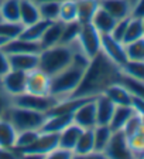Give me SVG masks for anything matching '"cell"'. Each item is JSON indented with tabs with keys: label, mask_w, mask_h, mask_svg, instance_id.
<instances>
[{
	"label": "cell",
	"mask_w": 144,
	"mask_h": 159,
	"mask_svg": "<svg viewBox=\"0 0 144 159\" xmlns=\"http://www.w3.org/2000/svg\"><path fill=\"white\" fill-rule=\"evenodd\" d=\"M76 46L79 51L83 53L89 60L100 53L102 48V34L93 27L92 23L81 24V30L76 40Z\"/></svg>",
	"instance_id": "8992f818"
},
{
	"label": "cell",
	"mask_w": 144,
	"mask_h": 159,
	"mask_svg": "<svg viewBox=\"0 0 144 159\" xmlns=\"http://www.w3.org/2000/svg\"><path fill=\"white\" fill-rule=\"evenodd\" d=\"M95 107H96V122H98V125H109L112 116H113V112H115L116 105L105 94H100V95L95 97Z\"/></svg>",
	"instance_id": "2e32d148"
},
{
	"label": "cell",
	"mask_w": 144,
	"mask_h": 159,
	"mask_svg": "<svg viewBox=\"0 0 144 159\" xmlns=\"http://www.w3.org/2000/svg\"><path fill=\"white\" fill-rule=\"evenodd\" d=\"M79 30H81V23L79 21L64 23V30H62V36H61L59 44H65V46H74V44H76Z\"/></svg>",
	"instance_id": "d6a6232c"
},
{
	"label": "cell",
	"mask_w": 144,
	"mask_h": 159,
	"mask_svg": "<svg viewBox=\"0 0 144 159\" xmlns=\"http://www.w3.org/2000/svg\"><path fill=\"white\" fill-rule=\"evenodd\" d=\"M0 20H2V17H0Z\"/></svg>",
	"instance_id": "db71d44e"
},
{
	"label": "cell",
	"mask_w": 144,
	"mask_h": 159,
	"mask_svg": "<svg viewBox=\"0 0 144 159\" xmlns=\"http://www.w3.org/2000/svg\"><path fill=\"white\" fill-rule=\"evenodd\" d=\"M133 114H134V108L131 105H116L113 116H112L110 122H109L110 129L113 132L121 131L123 126L126 125V122L129 121V118H130Z\"/></svg>",
	"instance_id": "603a6c76"
},
{
	"label": "cell",
	"mask_w": 144,
	"mask_h": 159,
	"mask_svg": "<svg viewBox=\"0 0 144 159\" xmlns=\"http://www.w3.org/2000/svg\"><path fill=\"white\" fill-rule=\"evenodd\" d=\"M49 21L47 20H38L37 23L34 24H30V26H24L23 27V31L20 34V39L27 40V41H34V43H38L41 37H43L44 31H45L47 26H48Z\"/></svg>",
	"instance_id": "484cf974"
},
{
	"label": "cell",
	"mask_w": 144,
	"mask_h": 159,
	"mask_svg": "<svg viewBox=\"0 0 144 159\" xmlns=\"http://www.w3.org/2000/svg\"><path fill=\"white\" fill-rule=\"evenodd\" d=\"M37 4H41V3H48V2H58V3H61V2H64V0H34Z\"/></svg>",
	"instance_id": "c3c4849f"
},
{
	"label": "cell",
	"mask_w": 144,
	"mask_h": 159,
	"mask_svg": "<svg viewBox=\"0 0 144 159\" xmlns=\"http://www.w3.org/2000/svg\"><path fill=\"white\" fill-rule=\"evenodd\" d=\"M127 61H144V39L125 44Z\"/></svg>",
	"instance_id": "d590c367"
},
{
	"label": "cell",
	"mask_w": 144,
	"mask_h": 159,
	"mask_svg": "<svg viewBox=\"0 0 144 159\" xmlns=\"http://www.w3.org/2000/svg\"><path fill=\"white\" fill-rule=\"evenodd\" d=\"M59 4L58 2H48V3L38 4L40 16L47 21H55L59 19Z\"/></svg>",
	"instance_id": "74e56055"
},
{
	"label": "cell",
	"mask_w": 144,
	"mask_h": 159,
	"mask_svg": "<svg viewBox=\"0 0 144 159\" xmlns=\"http://www.w3.org/2000/svg\"><path fill=\"white\" fill-rule=\"evenodd\" d=\"M76 50H78L76 44L74 46L57 44L48 48H43L38 54V70L49 77L55 75L72 63Z\"/></svg>",
	"instance_id": "3957f363"
},
{
	"label": "cell",
	"mask_w": 144,
	"mask_h": 159,
	"mask_svg": "<svg viewBox=\"0 0 144 159\" xmlns=\"http://www.w3.org/2000/svg\"><path fill=\"white\" fill-rule=\"evenodd\" d=\"M130 17L144 19V0H134L131 3V14Z\"/></svg>",
	"instance_id": "b9f144b4"
},
{
	"label": "cell",
	"mask_w": 144,
	"mask_h": 159,
	"mask_svg": "<svg viewBox=\"0 0 144 159\" xmlns=\"http://www.w3.org/2000/svg\"><path fill=\"white\" fill-rule=\"evenodd\" d=\"M129 19H130V17H126V19L117 20V21H116V24H115V27H113V30H112V33H110V36L113 37V39L119 40V41H121V43H123V37H125L126 29H127Z\"/></svg>",
	"instance_id": "f35d334b"
},
{
	"label": "cell",
	"mask_w": 144,
	"mask_h": 159,
	"mask_svg": "<svg viewBox=\"0 0 144 159\" xmlns=\"http://www.w3.org/2000/svg\"><path fill=\"white\" fill-rule=\"evenodd\" d=\"M99 4L116 20L130 17L131 14L130 0H99Z\"/></svg>",
	"instance_id": "9a60e30c"
},
{
	"label": "cell",
	"mask_w": 144,
	"mask_h": 159,
	"mask_svg": "<svg viewBox=\"0 0 144 159\" xmlns=\"http://www.w3.org/2000/svg\"><path fill=\"white\" fill-rule=\"evenodd\" d=\"M91 151H95L93 131L92 129H83L78 139V142H76L75 148H74V153H88Z\"/></svg>",
	"instance_id": "e575fe53"
},
{
	"label": "cell",
	"mask_w": 144,
	"mask_h": 159,
	"mask_svg": "<svg viewBox=\"0 0 144 159\" xmlns=\"http://www.w3.org/2000/svg\"><path fill=\"white\" fill-rule=\"evenodd\" d=\"M0 159H20V152L16 148L0 146Z\"/></svg>",
	"instance_id": "ee69618b"
},
{
	"label": "cell",
	"mask_w": 144,
	"mask_h": 159,
	"mask_svg": "<svg viewBox=\"0 0 144 159\" xmlns=\"http://www.w3.org/2000/svg\"><path fill=\"white\" fill-rule=\"evenodd\" d=\"M72 156H74V152H72V151L62 149L58 146V148H55L54 151L47 153L44 159H72Z\"/></svg>",
	"instance_id": "ab89813d"
},
{
	"label": "cell",
	"mask_w": 144,
	"mask_h": 159,
	"mask_svg": "<svg viewBox=\"0 0 144 159\" xmlns=\"http://www.w3.org/2000/svg\"><path fill=\"white\" fill-rule=\"evenodd\" d=\"M38 135H40L38 129H27V131H20V132L17 134L16 146H14V148H16L19 152H21V151H24L26 148H28V146L37 139V136H38Z\"/></svg>",
	"instance_id": "8d00e7d4"
},
{
	"label": "cell",
	"mask_w": 144,
	"mask_h": 159,
	"mask_svg": "<svg viewBox=\"0 0 144 159\" xmlns=\"http://www.w3.org/2000/svg\"><path fill=\"white\" fill-rule=\"evenodd\" d=\"M26 77H27V73L10 68V71H7L0 78V87L3 88V91L10 98L16 97L26 91Z\"/></svg>",
	"instance_id": "30bf717a"
},
{
	"label": "cell",
	"mask_w": 144,
	"mask_h": 159,
	"mask_svg": "<svg viewBox=\"0 0 144 159\" xmlns=\"http://www.w3.org/2000/svg\"><path fill=\"white\" fill-rule=\"evenodd\" d=\"M82 131H83V129H82L81 126L72 122L71 125H68L65 129H62V131L59 132L58 146L62 149H68V151H72V152H74V148H75L76 142H78Z\"/></svg>",
	"instance_id": "7402d4cb"
},
{
	"label": "cell",
	"mask_w": 144,
	"mask_h": 159,
	"mask_svg": "<svg viewBox=\"0 0 144 159\" xmlns=\"http://www.w3.org/2000/svg\"><path fill=\"white\" fill-rule=\"evenodd\" d=\"M45 155L38 152H20V159H44Z\"/></svg>",
	"instance_id": "7dc6e473"
},
{
	"label": "cell",
	"mask_w": 144,
	"mask_h": 159,
	"mask_svg": "<svg viewBox=\"0 0 144 159\" xmlns=\"http://www.w3.org/2000/svg\"><path fill=\"white\" fill-rule=\"evenodd\" d=\"M11 105V98L3 91V88L0 87V118H3L6 114L7 108Z\"/></svg>",
	"instance_id": "7bdbcfd3"
},
{
	"label": "cell",
	"mask_w": 144,
	"mask_h": 159,
	"mask_svg": "<svg viewBox=\"0 0 144 159\" xmlns=\"http://www.w3.org/2000/svg\"><path fill=\"white\" fill-rule=\"evenodd\" d=\"M116 21H117V20H116L115 17H112L105 9H102L100 4H99L98 10L95 11V14H93V17H92V20H91V23L93 24V27H95L100 34H110L116 24Z\"/></svg>",
	"instance_id": "ffe728a7"
},
{
	"label": "cell",
	"mask_w": 144,
	"mask_h": 159,
	"mask_svg": "<svg viewBox=\"0 0 144 159\" xmlns=\"http://www.w3.org/2000/svg\"><path fill=\"white\" fill-rule=\"evenodd\" d=\"M121 74L136 81L144 83V61H127L121 67Z\"/></svg>",
	"instance_id": "836d02e7"
},
{
	"label": "cell",
	"mask_w": 144,
	"mask_h": 159,
	"mask_svg": "<svg viewBox=\"0 0 144 159\" xmlns=\"http://www.w3.org/2000/svg\"><path fill=\"white\" fill-rule=\"evenodd\" d=\"M17 129L6 118H0V146L14 148L17 139Z\"/></svg>",
	"instance_id": "cb8c5ba5"
},
{
	"label": "cell",
	"mask_w": 144,
	"mask_h": 159,
	"mask_svg": "<svg viewBox=\"0 0 144 159\" xmlns=\"http://www.w3.org/2000/svg\"><path fill=\"white\" fill-rule=\"evenodd\" d=\"M58 101L59 99H57L55 97H53L51 94L37 95V94L23 93L16 97H11V105L21 107V108H27V109H33V111L44 112V114L51 111V109L58 104Z\"/></svg>",
	"instance_id": "5b68a950"
},
{
	"label": "cell",
	"mask_w": 144,
	"mask_h": 159,
	"mask_svg": "<svg viewBox=\"0 0 144 159\" xmlns=\"http://www.w3.org/2000/svg\"><path fill=\"white\" fill-rule=\"evenodd\" d=\"M0 17L6 21H20V0H4L0 3Z\"/></svg>",
	"instance_id": "83f0119b"
},
{
	"label": "cell",
	"mask_w": 144,
	"mask_h": 159,
	"mask_svg": "<svg viewBox=\"0 0 144 159\" xmlns=\"http://www.w3.org/2000/svg\"><path fill=\"white\" fill-rule=\"evenodd\" d=\"M93 131V145H95V151H105L108 146L109 141L112 138L113 131L110 129L109 125H96L92 128Z\"/></svg>",
	"instance_id": "4316f807"
},
{
	"label": "cell",
	"mask_w": 144,
	"mask_h": 159,
	"mask_svg": "<svg viewBox=\"0 0 144 159\" xmlns=\"http://www.w3.org/2000/svg\"><path fill=\"white\" fill-rule=\"evenodd\" d=\"M23 24L20 21H6V20H0V37L4 39L6 41H10L13 39L21 34L23 31Z\"/></svg>",
	"instance_id": "4dcf8cb0"
},
{
	"label": "cell",
	"mask_w": 144,
	"mask_h": 159,
	"mask_svg": "<svg viewBox=\"0 0 144 159\" xmlns=\"http://www.w3.org/2000/svg\"><path fill=\"white\" fill-rule=\"evenodd\" d=\"M74 124L79 125L82 129H92L93 126L98 125L96 122V107H95V98L85 99L75 112L72 114Z\"/></svg>",
	"instance_id": "9c48e42d"
},
{
	"label": "cell",
	"mask_w": 144,
	"mask_h": 159,
	"mask_svg": "<svg viewBox=\"0 0 144 159\" xmlns=\"http://www.w3.org/2000/svg\"><path fill=\"white\" fill-rule=\"evenodd\" d=\"M59 143V134H53V132H43L40 131V135L34 141L28 148H26L21 152H38L47 155L48 152L54 151L58 148Z\"/></svg>",
	"instance_id": "7c38bea8"
},
{
	"label": "cell",
	"mask_w": 144,
	"mask_h": 159,
	"mask_svg": "<svg viewBox=\"0 0 144 159\" xmlns=\"http://www.w3.org/2000/svg\"><path fill=\"white\" fill-rule=\"evenodd\" d=\"M74 122L72 114H57V115H47V119L40 131L43 132H53L59 134L62 129Z\"/></svg>",
	"instance_id": "d6986e66"
},
{
	"label": "cell",
	"mask_w": 144,
	"mask_h": 159,
	"mask_svg": "<svg viewBox=\"0 0 144 159\" xmlns=\"http://www.w3.org/2000/svg\"><path fill=\"white\" fill-rule=\"evenodd\" d=\"M103 152L109 159H134V155L129 145L127 136L121 131H116L112 134L110 141Z\"/></svg>",
	"instance_id": "52a82bcc"
},
{
	"label": "cell",
	"mask_w": 144,
	"mask_h": 159,
	"mask_svg": "<svg viewBox=\"0 0 144 159\" xmlns=\"http://www.w3.org/2000/svg\"><path fill=\"white\" fill-rule=\"evenodd\" d=\"M127 141L134 159H144V122L130 138H127Z\"/></svg>",
	"instance_id": "f1b7e54d"
},
{
	"label": "cell",
	"mask_w": 144,
	"mask_h": 159,
	"mask_svg": "<svg viewBox=\"0 0 144 159\" xmlns=\"http://www.w3.org/2000/svg\"><path fill=\"white\" fill-rule=\"evenodd\" d=\"M99 7V0H76L78 21L81 24L91 23L92 17Z\"/></svg>",
	"instance_id": "d4e9b609"
},
{
	"label": "cell",
	"mask_w": 144,
	"mask_h": 159,
	"mask_svg": "<svg viewBox=\"0 0 144 159\" xmlns=\"http://www.w3.org/2000/svg\"><path fill=\"white\" fill-rule=\"evenodd\" d=\"M49 85H51V77L37 68L27 73L26 91L24 93L37 94V95H47V94H49Z\"/></svg>",
	"instance_id": "8fae6325"
},
{
	"label": "cell",
	"mask_w": 144,
	"mask_h": 159,
	"mask_svg": "<svg viewBox=\"0 0 144 159\" xmlns=\"http://www.w3.org/2000/svg\"><path fill=\"white\" fill-rule=\"evenodd\" d=\"M88 63L89 58L83 53H81L78 48L74 54L72 63L62 71L51 77L49 94L55 97L57 99L69 98L81 83V78L83 75V71H85Z\"/></svg>",
	"instance_id": "7a4b0ae2"
},
{
	"label": "cell",
	"mask_w": 144,
	"mask_h": 159,
	"mask_svg": "<svg viewBox=\"0 0 144 159\" xmlns=\"http://www.w3.org/2000/svg\"><path fill=\"white\" fill-rule=\"evenodd\" d=\"M3 51L6 54H24V53H36L38 54L41 51L40 43H34V41H27L17 37L7 41L3 47Z\"/></svg>",
	"instance_id": "ac0fdd59"
},
{
	"label": "cell",
	"mask_w": 144,
	"mask_h": 159,
	"mask_svg": "<svg viewBox=\"0 0 144 159\" xmlns=\"http://www.w3.org/2000/svg\"><path fill=\"white\" fill-rule=\"evenodd\" d=\"M72 159H109L102 151H91L88 153H74Z\"/></svg>",
	"instance_id": "60d3db41"
},
{
	"label": "cell",
	"mask_w": 144,
	"mask_h": 159,
	"mask_svg": "<svg viewBox=\"0 0 144 159\" xmlns=\"http://www.w3.org/2000/svg\"><path fill=\"white\" fill-rule=\"evenodd\" d=\"M103 94H105L115 105H131V102H133V94L130 93V89L121 83V81L115 83V84H112L110 87H108Z\"/></svg>",
	"instance_id": "5bb4252c"
},
{
	"label": "cell",
	"mask_w": 144,
	"mask_h": 159,
	"mask_svg": "<svg viewBox=\"0 0 144 159\" xmlns=\"http://www.w3.org/2000/svg\"><path fill=\"white\" fill-rule=\"evenodd\" d=\"M59 21L71 23L78 21V10H76V0H64L59 4Z\"/></svg>",
	"instance_id": "1f68e13d"
},
{
	"label": "cell",
	"mask_w": 144,
	"mask_h": 159,
	"mask_svg": "<svg viewBox=\"0 0 144 159\" xmlns=\"http://www.w3.org/2000/svg\"><path fill=\"white\" fill-rule=\"evenodd\" d=\"M40 54V53H38ZM38 54L24 53V54H7L11 70H19L23 73H30L38 68Z\"/></svg>",
	"instance_id": "4fadbf2b"
},
{
	"label": "cell",
	"mask_w": 144,
	"mask_h": 159,
	"mask_svg": "<svg viewBox=\"0 0 144 159\" xmlns=\"http://www.w3.org/2000/svg\"><path fill=\"white\" fill-rule=\"evenodd\" d=\"M130 2H131V3H133V2H134V0H130Z\"/></svg>",
	"instance_id": "816d5d0a"
},
{
	"label": "cell",
	"mask_w": 144,
	"mask_h": 159,
	"mask_svg": "<svg viewBox=\"0 0 144 159\" xmlns=\"http://www.w3.org/2000/svg\"><path fill=\"white\" fill-rule=\"evenodd\" d=\"M7 71H10L9 56L3 51V48H0V78H2Z\"/></svg>",
	"instance_id": "f6af8a7d"
},
{
	"label": "cell",
	"mask_w": 144,
	"mask_h": 159,
	"mask_svg": "<svg viewBox=\"0 0 144 159\" xmlns=\"http://www.w3.org/2000/svg\"><path fill=\"white\" fill-rule=\"evenodd\" d=\"M131 107H133L136 112L140 114V115L143 116V119H144V101L143 99L133 95V102H131Z\"/></svg>",
	"instance_id": "bcb514c9"
},
{
	"label": "cell",
	"mask_w": 144,
	"mask_h": 159,
	"mask_svg": "<svg viewBox=\"0 0 144 159\" xmlns=\"http://www.w3.org/2000/svg\"><path fill=\"white\" fill-rule=\"evenodd\" d=\"M2 2H4V0H0V3H2Z\"/></svg>",
	"instance_id": "f5cc1de1"
},
{
	"label": "cell",
	"mask_w": 144,
	"mask_h": 159,
	"mask_svg": "<svg viewBox=\"0 0 144 159\" xmlns=\"http://www.w3.org/2000/svg\"><path fill=\"white\" fill-rule=\"evenodd\" d=\"M62 30H64V23L55 20V21H49L48 26H47L45 31H44L43 37L40 40V47L43 48H48V47H53L59 44L61 41V36H62Z\"/></svg>",
	"instance_id": "e0dca14e"
},
{
	"label": "cell",
	"mask_w": 144,
	"mask_h": 159,
	"mask_svg": "<svg viewBox=\"0 0 144 159\" xmlns=\"http://www.w3.org/2000/svg\"><path fill=\"white\" fill-rule=\"evenodd\" d=\"M6 43H7L6 40H4V39H2V37H0V48H3V47H4V44H6Z\"/></svg>",
	"instance_id": "681fc988"
},
{
	"label": "cell",
	"mask_w": 144,
	"mask_h": 159,
	"mask_svg": "<svg viewBox=\"0 0 144 159\" xmlns=\"http://www.w3.org/2000/svg\"><path fill=\"white\" fill-rule=\"evenodd\" d=\"M120 80L121 68L100 51L89 60L81 83L69 98H95Z\"/></svg>",
	"instance_id": "6da1fadb"
},
{
	"label": "cell",
	"mask_w": 144,
	"mask_h": 159,
	"mask_svg": "<svg viewBox=\"0 0 144 159\" xmlns=\"http://www.w3.org/2000/svg\"><path fill=\"white\" fill-rule=\"evenodd\" d=\"M38 20H41L38 4L34 0H20V23L23 26H30Z\"/></svg>",
	"instance_id": "44dd1931"
},
{
	"label": "cell",
	"mask_w": 144,
	"mask_h": 159,
	"mask_svg": "<svg viewBox=\"0 0 144 159\" xmlns=\"http://www.w3.org/2000/svg\"><path fill=\"white\" fill-rule=\"evenodd\" d=\"M143 39H144V19H143Z\"/></svg>",
	"instance_id": "f907efd6"
},
{
	"label": "cell",
	"mask_w": 144,
	"mask_h": 159,
	"mask_svg": "<svg viewBox=\"0 0 144 159\" xmlns=\"http://www.w3.org/2000/svg\"><path fill=\"white\" fill-rule=\"evenodd\" d=\"M3 118L13 124V126L17 129V132L20 131H27V129H41L47 119V114L44 112H37L33 109L21 108V107L10 105L7 108L6 114Z\"/></svg>",
	"instance_id": "277c9868"
},
{
	"label": "cell",
	"mask_w": 144,
	"mask_h": 159,
	"mask_svg": "<svg viewBox=\"0 0 144 159\" xmlns=\"http://www.w3.org/2000/svg\"><path fill=\"white\" fill-rule=\"evenodd\" d=\"M100 51L105 54L108 58H110L116 66L121 67L127 63V56H126L125 44L113 39L110 34H102V48Z\"/></svg>",
	"instance_id": "ba28073f"
},
{
	"label": "cell",
	"mask_w": 144,
	"mask_h": 159,
	"mask_svg": "<svg viewBox=\"0 0 144 159\" xmlns=\"http://www.w3.org/2000/svg\"><path fill=\"white\" fill-rule=\"evenodd\" d=\"M143 37V19H136V17H130L129 19V24L126 29L125 37H123V44L131 43L136 40Z\"/></svg>",
	"instance_id": "f546056e"
}]
</instances>
